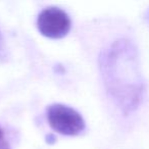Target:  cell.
Listing matches in <instances>:
<instances>
[{
    "label": "cell",
    "instance_id": "5b68a950",
    "mask_svg": "<svg viewBox=\"0 0 149 149\" xmlns=\"http://www.w3.org/2000/svg\"><path fill=\"white\" fill-rule=\"evenodd\" d=\"M146 19H147V21H148V23H149V8H148V10H147V13H146Z\"/></svg>",
    "mask_w": 149,
    "mask_h": 149
},
{
    "label": "cell",
    "instance_id": "3957f363",
    "mask_svg": "<svg viewBox=\"0 0 149 149\" xmlns=\"http://www.w3.org/2000/svg\"><path fill=\"white\" fill-rule=\"evenodd\" d=\"M37 25L42 35L48 38L59 39L64 37L70 31V19L62 9L48 7L39 15Z\"/></svg>",
    "mask_w": 149,
    "mask_h": 149
},
{
    "label": "cell",
    "instance_id": "277c9868",
    "mask_svg": "<svg viewBox=\"0 0 149 149\" xmlns=\"http://www.w3.org/2000/svg\"><path fill=\"white\" fill-rule=\"evenodd\" d=\"M0 149H9L8 144L6 141L4 140V136H3V131L0 128Z\"/></svg>",
    "mask_w": 149,
    "mask_h": 149
},
{
    "label": "cell",
    "instance_id": "7a4b0ae2",
    "mask_svg": "<svg viewBox=\"0 0 149 149\" xmlns=\"http://www.w3.org/2000/svg\"><path fill=\"white\" fill-rule=\"evenodd\" d=\"M47 118L51 128L62 135H78L85 128L81 114L62 104L50 105L47 109Z\"/></svg>",
    "mask_w": 149,
    "mask_h": 149
},
{
    "label": "cell",
    "instance_id": "6da1fadb",
    "mask_svg": "<svg viewBox=\"0 0 149 149\" xmlns=\"http://www.w3.org/2000/svg\"><path fill=\"white\" fill-rule=\"evenodd\" d=\"M100 68L108 93L124 113L134 111L144 95V81L137 48L127 39L111 44L100 56Z\"/></svg>",
    "mask_w": 149,
    "mask_h": 149
}]
</instances>
